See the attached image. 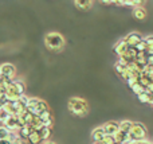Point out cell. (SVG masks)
Masks as SVG:
<instances>
[{"mask_svg": "<svg viewBox=\"0 0 153 144\" xmlns=\"http://www.w3.org/2000/svg\"><path fill=\"white\" fill-rule=\"evenodd\" d=\"M138 100H140V102H151V98H152V94L146 93V92H144V93H141L140 96H137Z\"/></svg>", "mask_w": 153, "mask_h": 144, "instance_id": "cell-25", "label": "cell"}, {"mask_svg": "<svg viewBox=\"0 0 153 144\" xmlns=\"http://www.w3.org/2000/svg\"><path fill=\"white\" fill-rule=\"evenodd\" d=\"M130 89H132V90L134 92V93L137 94V96H140L141 93H144V92H145V89H144L143 86H141V85H140V84H138V82L136 84V85H133V86H132V88H130Z\"/></svg>", "mask_w": 153, "mask_h": 144, "instance_id": "cell-26", "label": "cell"}, {"mask_svg": "<svg viewBox=\"0 0 153 144\" xmlns=\"http://www.w3.org/2000/svg\"><path fill=\"white\" fill-rule=\"evenodd\" d=\"M146 135H148V129H146V127L144 125L143 123H134L133 124L132 131L129 132L130 139H132L134 143L146 140Z\"/></svg>", "mask_w": 153, "mask_h": 144, "instance_id": "cell-4", "label": "cell"}, {"mask_svg": "<svg viewBox=\"0 0 153 144\" xmlns=\"http://www.w3.org/2000/svg\"><path fill=\"white\" fill-rule=\"evenodd\" d=\"M20 117H23V120H24V123H26V125H31V123H32V120H34V115L32 113H30L28 110H26V112L23 113V116H20Z\"/></svg>", "mask_w": 153, "mask_h": 144, "instance_id": "cell-23", "label": "cell"}, {"mask_svg": "<svg viewBox=\"0 0 153 144\" xmlns=\"http://www.w3.org/2000/svg\"><path fill=\"white\" fill-rule=\"evenodd\" d=\"M100 144H116V139H114V136H108V135H106L105 139Z\"/></svg>", "mask_w": 153, "mask_h": 144, "instance_id": "cell-27", "label": "cell"}, {"mask_svg": "<svg viewBox=\"0 0 153 144\" xmlns=\"http://www.w3.org/2000/svg\"><path fill=\"white\" fill-rule=\"evenodd\" d=\"M114 139H116V143L124 144L128 139H129V134H125V132H122V131H118L117 132V135L114 136Z\"/></svg>", "mask_w": 153, "mask_h": 144, "instance_id": "cell-18", "label": "cell"}, {"mask_svg": "<svg viewBox=\"0 0 153 144\" xmlns=\"http://www.w3.org/2000/svg\"><path fill=\"white\" fill-rule=\"evenodd\" d=\"M1 125H4L10 132H18L19 131V124H18L16 116H8V119L1 124Z\"/></svg>", "mask_w": 153, "mask_h": 144, "instance_id": "cell-8", "label": "cell"}, {"mask_svg": "<svg viewBox=\"0 0 153 144\" xmlns=\"http://www.w3.org/2000/svg\"><path fill=\"white\" fill-rule=\"evenodd\" d=\"M32 132H34L32 127L26 125V127H23V128H20L18 131V137H19V139H22L23 142H27V140H28V137L31 136Z\"/></svg>", "mask_w": 153, "mask_h": 144, "instance_id": "cell-10", "label": "cell"}, {"mask_svg": "<svg viewBox=\"0 0 153 144\" xmlns=\"http://www.w3.org/2000/svg\"><path fill=\"white\" fill-rule=\"evenodd\" d=\"M0 75L8 81H15L16 77V67L12 63H3L0 66Z\"/></svg>", "mask_w": 153, "mask_h": 144, "instance_id": "cell-5", "label": "cell"}, {"mask_svg": "<svg viewBox=\"0 0 153 144\" xmlns=\"http://www.w3.org/2000/svg\"><path fill=\"white\" fill-rule=\"evenodd\" d=\"M30 144H43L42 142V139H40V136H39V134H38L36 131H34L31 134V136L28 137V140H27Z\"/></svg>", "mask_w": 153, "mask_h": 144, "instance_id": "cell-20", "label": "cell"}, {"mask_svg": "<svg viewBox=\"0 0 153 144\" xmlns=\"http://www.w3.org/2000/svg\"><path fill=\"white\" fill-rule=\"evenodd\" d=\"M38 134H39V136H40V139H42V142L45 143V142H48L50 140V136H51V128H47V127H45L43 125L42 128L39 129V131H36Z\"/></svg>", "mask_w": 153, "mask_h": 144, "instance_id": "cell-15", "label": "cell"}, {"mask_svg": "<svg viewBox=\"0 0 153 144\" xmlns=\"http://www.w3.org/2000/svg\"><path fill=\"white\" fill-rule=\"evenodd\" d=\"M8 116H10V115H8V113L1 108V109H0V123H1V124L4 123V121L8 119Z\"/></svg>", "mask_w": 153, "mask_h": 144, "instance_id": "cell-28", "label": "cell"}, {"mask_svg": "<svg viewBox=\"0 0 153 144\" xmlns=\"http://www.w3.org/2000/svg\"><path fill=\"white\" fill-rule=\"evenodd\" d=\"M28 98H30V97H27L26 94H23V96L19 97L18 104H19V107H20L22 109H27V105H28Z\"/></svg>", "mask_w": 153, "mask_h": 144, "instance_id": "cell-21", "label": "cell"}, {"mask_svg": "<svg viewBox=\"0 0 153 144\" xmlns=\"http://www.w3.org/2000/svg\"><path fill=\"white\" fill-rule=\"evenodd\" d=\"M65 45H66V39L59 32H48V34H46L45 46L48 50H53V51L62 50L65 47Z\"/></svg>", "mask_w": 153, "mask_h": 144, "instance_id": "cell-2", "label": "cell"}, {"mask_svg": "<svg viewBox=\"0 0 153 144\" xmlns=\"http://www.w3.org/2000/svg\"><path fill=\"white\" fill-rule=\"evenodd\" d=\"M0 144H11L8 140H0Z\"/></svg>", "mask_w": 153, "mask_h": 144, "instance_id": "cell-33", "label": "cell"}, {"mask_svg": "<svg viewBox=\"0 0 153 144\" xmlns=\"http://www.w3.org/2000/svg\"><path fill=\"white\" fill-rule=\"evenodd\" d=\"M114 70H116V73L120 75V77H121V78H124V75L126 74V72H128V67L117 62V63L114 65Z\"/></svg>", "mask_w": 153, "mask_h": 144, "instance_id": "cell-19", "label": "cell"}, {"mask_svg": "<svg viewBox=\"0 0 153 144\" xmlns=\"http://www.w3.org/2000/svg\"><path fill=\"white\" fill-rule=\"evenodd\" d=\"M46 110H48V104L45 101V100H40L39 104L36 105V108H35L34 112H32V115H34V116H39V115H42L43 112H46Z\"/></svg>", "mask_w": 153, "mask_h": 144, "instance_id": "cell-13", "label": "cell"}, {"mask_svg": "<svg viewBox=\"0 0 153 144\" xmlns=\"http://www.w3.org/2000/svg\"><path fill=\"white\" fill-rule=\"evenodd\" d=\"M113 50H114V53H116L118 57H122L128 50H129V46H128L126 43H125V40L122 39V40H120V42L116 43V46H114Z\"/></svg>", "mask_w": 153, "mask_h": 144, "instance_id": "cell-9", "label": "cell"}, {"mask_svg": "<svg viewBox=\"0 0 153 144\" xmlns=\"http://www.w3.org/2000/svg\"><path fill=\"white\" fill-rule=\"evenodd\" d=\"M102 129L108 136H116L117 132L120 131V127L117 121H108V123H105L102 125Z\"/></svg>", "mask_w": 153, "mask_h": 144, "instance_id": "cell-7", "label": "cell"}, {"mask_svg": "<svg viewBox=\"0 0 153 144\" xmlns=\"http://www.w3.org/2000/svg\"><path fill=\"white\" fill-rule=\"evenodd\" d=\"M67 109L75 116H86L89 112L87 101L81 97H71L67 101Z\"/></svg>", "mask_w": 153, "mask_h": 144, "instance_id": "cell-1", "label": "cell"}, {"mask_svg": "<svg viewBox=\"0 0 153 144\" xmlns=\"http://www.w3.org/2000/svg\"><path fill=\"white\" fill-rule=\"evenodd\" d=\"M105 136H106V134L103 132L102 127H98V128H95L94 131L91 132V139L94 143H101L105 139Z\"/></svg>", "mask_w": 153, "mask_h": 144, "instance_id": "cell-11", "label": "cell"}, {"mask_svg": "<svg viewBox=\"0 0 153 144\" xmlns=\"http://www.w3.org/2000/svg\"><path fill=\"white\" fill-rule=\"evenodd\" d=\"M24 90H26V86L22 81H12L10 82V85L5 89V97H7V101H18L19 97L23 96Z\"/></svg>", "mask_w": 153, "mask_h": 144, "instance_id": "cell-3", "label": "cell"}, {"mask_svg": "<svg viewBox=\"0 0 153 144\" xmlns=\"http://www.w3.org/2000/svg\"><path fill=\"white\" fill-rule=\"evenodd\" d=\"M40 98H38V97H30L28 98V105H27V110H28L30 113L34 112V109L36 108V105L39 104Z\"/></svg>", "mask_w": 153, "mask_h": 144, "instance_id": "cell-17", "label": "cell"}, {"mask_svg": "<svg viewBox=\"0 0 153 144\" xmlns=\"http://www.w3.org/2000/svg\"><path fill=\"white\" fill-rule=\"evenodd\" d=\"M145 92H146V93H149V94H152V96H153V82L149 84V86L145 89Z\"/></svg>", "mask_w": 153, "mask_h": 144, "instance_id": "cell-30", "label": "cell"}, {"mask_svg": "<svg viewBox=\"0 0 153 144\" xmlns=\"http://www.w3.org/2000/svg\"><path fill=\"white\" fill-rule=\"evenodd\" d=\"M133 16H134L137 20H144V19L146 18V11H145V8H143V7H136L134 10H133Z\"/></svg>", "mask_w": 153, "mask_h": 144, "instance_id": "cell-16", "label": "cell"}, {"mask_svg": "<svg viewBox=\"0 0 153 144\" xmlns=\"http://www.w3.org/2000/svg\"><path fill=\"white\" fill-rule=\"evenodd\" d=\"M38 117L42 120V123L45 124V123H47V121H50V120H53V115H51V112H50V109L48 110H46V112H43L42 115H39Z\"/></svg>", "mask_w": 153, "mask_h": 144, "instance_id": "cell-22", "label": "cell"}, {"mask_svg": "<svg viewBox=\"0 0 153 144\" xmlns=\"http://www.w3.org/2000/svg\"><path fill=\"white\" fill-rule=\"evenodd\" d=\"M75 7L79 8L82 11H89L93 7V1L91 0H75L74 1Z\"/></svg>", "mask_w": 153, "mask_h": 144, "instance_id": "cell-12", "label": "cell"}, {"mask_svg": "<svg viewBox=\"0 0 153 144\" xmlns=\"http://www.w3.org/2000/svg\"><path fill=\"white\" fill-rule=\"evenodd\" d=\"M143 39H144V38L141 37L138 32H130V34H128L126 37L124 38L125 43H126L129 47H136V46H137Z\"/></svg>", "mask_w": 153, "mask_h": 144, "instance_id": "cell-6", "label": "cell"}, {"mask_svg": "<svg viewBox=\"0 0 153 144\" xmlns=\"http://www.w3.org/2000/svg\"><path fill=\"white\" fill-rule=\"evenodd\" d=\"M134 144H136V143H134Z\"/></svg>", "mask_w": 153, "mask_h": 144, "instance_id": "cell-37", "label": "cell"}, {"mask_svg": "<svg viewBox=\"0 0 153 144\" xmlns=\"http://www.w3.org/2000/svg\"><path fill=\"white\" fill-rule=\"evenodd\" d=\"M136 50H137L138 51V53H145V51L146 50H148V45H146V42H145V40H141V42L140 43H138V45L137 46H136Z\"/></svg>", "mask_w": 153, "mask_h": 144, "instance_id": "cell-24", "label": "cell"}, {"mask_svg": "<svg viewBox=\"0 0 153 144\" xmlns=\"http://www.w3.org/2000/svg\"><path fill=\"white\" fill-rule=\"evenodd\" d=\"M43 144H56V143H54V142H50V140H48V142H45Z\"/></svg>", "mask_w": 153, "mask_h": 144, "instance_id": "cell-34", "label": "cell"}, {"mask_svg": "<svg viewBox=\"0 0 153 144\" xmlns=\"http://www.w3.org/2000/svg\"><path fill=\"white\" fill-rule=\"evenodd\" d=\"M94 144H100V143H94Z\"/></svg>", "mask_w": 153, "mask_h": 144, "instance_id": "cell-35", "label": "cell"}, {"mask_svg": "<svg viewBox=\"0 0 153 144\" xmlns=\"http://www.w3.org/2000/svg\"><path fill=\"white\" fill-rule=\"evenodd\" d=\"M144 40L146 42L149 48H153V35H148L146 38H144Z\"/></svg>", "mask_w": 153, "mask_h": 144, "instance_id": "cell-29", "label": "cell"}, {"mask_svg": "<svg viewBox=\"0 0 153 144\" xmlns=\"http://www.w3.org/2000/svg\"><path fill=\"white\" fill-rule=\"evenodd\" d=\"M133 121H130V120H122V121H120L118 123V127H120V131H122V132H125V134H129L130 131H132V128H133Z\"/></svg>", "mask_w": 153, "mask_h": 144, "instance_id": "cell-14", "label": "cell"}, {"mask_svg": "<svg viewBox=\"0 0 153 144\" xmlns=\"http://www.w3.org/2000/svg\"><path fill=\"white\" fill-rule=\"evenodd\" d=\"M136 144H152V143H149V142H146V140H143V142H137Z\"/></svg>", "mask_w": 153, "mask_h": 144, "instance_id": "cell-32", "label": "cell"}, {"mask_svg": "<svg viewBox=\"0 0 153 144\" xmlns=\"http://www.w3.org/2000/svg\"><path fill=\"white\" fill-rule=\"evenodd\" d=\"M116 144H118V143H116Z\"/></svg>", "mask_w": 153, "mask_h": 144, "instance_id": "cell-36", "label": "cell"}, {"mask_svg": "<svg viewBox=\"0 0 153 144\" xmlns=\"http://www.w3.org/2000/svg\"><path fill=\"white\" fill-rule=\"evenodd\" d=\"M11 144H26V142H23L22 139H19V137H18V139L15 140V142H12Z\"/></svg>", "mask_w": 153, "mask_h": 144, "instance_id": "cell-31", "label": "cell"}]
</instances>
